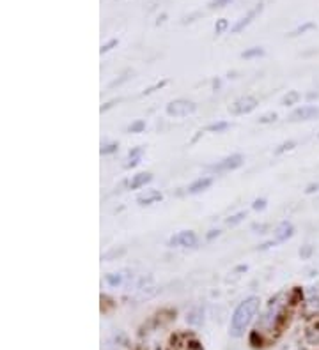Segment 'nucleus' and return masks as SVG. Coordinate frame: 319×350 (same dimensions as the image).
<instances>
[{
	"mask_svg": "<svg viewBox=\"0 0 319 350\" xmlns=\"http://www.w3.org/2000/svg\"><path fill=\"white\" fill-rule=\"evenodd\" d=\"M259 297H248L239 304L236 311H234L232 318H230V334L232 336H241L245 333L250 322L254 320V316L259 311Z\"/></svg>",
	"mask_w": 319,
	"mask_h": 350,
	"instance_id": "1",
	"label": "nucleus"
},
{
	"mask_svg": "<svg viewBox=\"0 0 319 350\" xmlns=\"http://www.w3.org/2000/svg\"><path fill=\"white\" fill-rule=\"evenodd\" d=\"M195 108V103L188 101V99H176L167 105V114L170 117H186V115L193 114Z\"/></svg>",
	"mask_w": 319,
	"mask_h": 350,
	"instance_id": "2",
	"label": "nucleus"
},
{
	"mask_svg": "<svg viewBox=\"0 0 319 350\" xmlns=\"http://www.w3.org/2000/svg\"><path fill=\"white\" fill-rule=\"evenodd\" d=\"M319 117V108L314 105L300 106L293 114L289 115V122H307V120H314Z\"/></svg>",
	"mask_w": 319,
	"mask_h": 350,
	"instance_id": "3",
	"label": "nucleus"
},
{
	"mask_svg": "<svg viewBox=\"0 0 319 350\" xmlns=\"http://www.w3.org/2000/svg\"><path fill=\"white\" fill-rule=\"evenodd\" d=\"M257 105H259V101H257L254 96H245V97H239V99H236V101L232 103L230 112L236 115H245V114H250L252 110H255Z\"/></svg>",
	"mask_w": 319,
	"mask_h": 350,
	"instance_id": "4",
	"label": "nucleus"
},
{
	"mask_svg": "<svg viewBox=\"0 0 319 350\" xmlns=\"http://www.w3.org/2000/svg\"><path fill=\"white\" fill-rule=\"evenodd\" d=\"M195 244H197V235L191 232V230H183V232L172 235L169 240V246H172V248H178V246H183V248H193Z\"/></svg>",
	"mask_w": 319,
	"mask_h": 350,
	"instance_id": "5",
	"label": "nucleus"
},
{
	"mask_svg": "<svg viewBox=\"0 0 319 350\" xmlns=\"http://www.w3.org/2000/svg\"><path fill=\"white\" fill-rule=\"evenodd\" d=\"M241 165H243V156L234 154V156H229V157H226V159H222L220 163H217V165H213L211 170H215V172H230V170L239 168Z\"/></svg>",
	"mask_w": 319,
	"mask_h": 350,
	"instance_id": "6",
	"label": "nucleus"
},
{
	"mask_svg": "<svg viewBox=\"0 0 319 350\" xmlns=\"http://www.w3.org/2000/svg\"><path fill=\"white\" fill-rule=\"evenodd\" d=\"M294 235V227L289 221H282L275 230V240L276 242H284V240L291 239Z\"/></svg>",
	"mask_w": 319,
	"mask_h": 350,
	"instance_id": "7",
	"label": "nucleus"
},
{
	"mask_svg": "<svg viewBox=\"0 0 319 350\" xmlns=\"http://www.w3.org/2000/svg\"><path fill=\"white\" fill-rule=\"evenodd\" d=\"M261 9H263V5L259 4V5H257V7L254 9V11H250V13H248L247 16H245V18H241V20H239L238 23H236V25L232 27V32H234V34H238V32H241V30L245 29V27H248V25H250V21L255 18V14H257V13H261Z\"/></svg>",
	"mask_w": 319,
	"mask_h": 350,
	"instance_id": "8",
	"label": "nucleus"
},
{
	"mask_svg": "<svg viewBox=\"0 0 319 350\" xmlns=\"http://www.w3.org/2000/svg\"><path fill=\"white\" fill-rule=\"evenodd\" d=\"M151 173L147 172H142V173H137V175H133V179L130 181V190H140V188H144L145 184H149L151 182Z\"/></svg>",
	"mask_w": 319,
	"mask_h": 350,
	"instance_id": "9",
	"label": "nucleus"
},
{
	"mask_svg": "<svg viewBox=\"0 0 319 350\" xmlns=\"http://www.w3.org/2000/svg\"><path fill=\"white\" fill-rule=\"evenodd\" d=\"M211 182H213L211 177H200V179H197L195 182H191V184H190V188H188V193L195 194V193H200V191L208 190L209 186H211Z\"/></svg>",
	"mask_w": 319,
	"mask_h": 350,
	"instance_id": "10",
	"label": "nucleus"
},
{
	"mask_svg": "<svg viewBox=\"0 0 319 350\" xmlns=\"http://www.w3.org/2000/svg\"><path fill=\"white\" fill-rule=\"evenodd\" d=\"M162 198H163V194L160 193V191H149L147 194H142V196H138V198H137V202L140 203V205H153V203L160 202Z\"/></svg>",
	"mask_w": 319,
	"mask_h": 350,
	"instance_id": "11",
	"label": "nucleus"
},
{
	"mask_svg": "<svg viewBox=\"0 0 319 350\" xmlns=\"http://www.w3.org/2000/svg\"><path fill=\"white\" fill-rule=\"evenodd\" d=\"M302 99V94L298 92V90H289V92L285 94L284 99H282V105L284 106H293V105H298Z\"/></svg>",
	"mask_w": 319,
	"mask_h": 350,
	"instance_id": "12",
	"label": "nucleus"
},
{
	"mask_svg": "<svg viewBox=\"0 0 319 350\" xmlns=\"http://www.w3.org/2000/svg\"><path fill=\"white\" fill-rule=\"evenodd\" d=\"M263 55H264V50L261 46H254V48H250V50L243 51L241 53L243 59H254V57H263Z\"/></svg>",
	"mask_w": 319,
	"mask_h": 350,
	"instance_id": "13",
	"label": "nucleus"
},
{
	"mask_svg": "<svg viewBox=\"0 0 319 350\" xmlns=\"http://www.w3.org/2000/svg\"><path fill=\"white\" fill-rule=\"evenodd\" d=\"M227 127H229V122L220 120V122H215V124H211V126H208V131L209 133H224Z\"/></svg>",
	"mask_w": 319,
	"mask_h": 350,
	"instance_id": "14",
	"label": "nucleus"
},
{
	"mask_svg": "<svg viewBox=\"0 0 319 350\" xmlns=\"http://www.w3.org/2000/svg\"><path fill=\"white\" fill-rule=\"evenodd\" d=\"M245 218H247V212H245V211H241V212H238V214L230 216L229 220H227V225H229V227H234V225L241 223V221L245 220Z\"/></svg>",
	"mask_w": 319,
	"mask_h": 350,
	"instance_id": "15",
	"label": "nucleus"
},
{
	"mask_svg": "<svg viewBox=\"0 0 319 350\" xmlns=\"http://www.w3.org/2000/svg\"><path fill=\"white\" fill-rule=\"evenodd\" d=\"M145 129V122L144 120H135V122L130 124V127H128V131L130 133H142V131Z\"/></svg>",
	"mask_w": 319,
	"mask_h": 350,
	"instance_id": "16",
	"label": "nucleus"
},
{
	"mask_svg": "<svg viewBox=\"0 0 319 350\" xmlns=\"http://www.w3.org/2000/svg\"><path fill=\"white\" fill-rule=\"evenodd\" d=\"M294 147H296V142L289 140V142H284L282 145H278V149L275 151V154H284L285 151H293Z\"/></svg>",
	"mask_w": 319,
	"mask_h": 350,
	"instance_id": "17",
	"label": "nucleus"
},
{
	"mask_svg": "<svg viewBox=\"0 0 319 350\" xmlns=\"http://www.w3.org/2000/svg\"><path fill=\"white\" fill-rule=\"evenodd\" d=\"M312 253H314V246L311 244L302 246V249H300V257H302L303 260H309V258L312 257Z\"/></svg>",
	"mask_w": 319,
	"mask_h": 350,
	"instance_id": "18",
	"label": "nucleus"
},
{
	"mask_svg": "<svg viewBox=\"0 0 319 350\" xmlns=\"http://www.w3.org/2000/svg\"><path fill=\"white\" fill-rule=\"evenodd\" d=\"M227 27H229V21L222 18V20H218L217 23H215V32H217V34H224L227 30Z\"/></svg>",
	"mask_w": 319,
	"mask_h": 350,
	"instance_id": "19",
	"label": "nucleus"
},
{
	"mask_svg": "<svg viewBox=\"0 0 319 350\" xmlns=\"http://www.w3.org/2000/svg\"><path fill=\"white\" fill-rule=\"evenodd\" d=\"M121 281H123V276H121V274H106V283H108V285H112V287H117V285H121Z\"/></svg>",
	"mask_w": 319,
	"mask_h": 350,
	"instance_id": "20",
	"label": "nucleus"
},
{
	"mask_svg": "<svg viewBox=\"0 0 319 350\" xmlns=\"http://www.w3.org/2000/svg\"><path fill=\"white\" fill-rule=\"evenodd\" d=\"M314 23H305L303 27H298L294 32H291V36H300V34H303V32H307V30H311V29H314Z\"/></svg>",
	"mask_w": 319,
	"mask_h": 350,
	"instance_id": "21",
	"label": "nucleus"
},
{
	"mask_svg": "<svg viewBox=\"0 0 319 350\" xmlns=\"http://www.w3.org/2000/svg\"><path fill=\"white\" fill-rule=\"evenodd\" d=\"M252 209H254V211H264V209H266V200H264V198L254 200V203H252Z\"/></svg>",
	"mask_w": 319,
	"mask_h": 350,
	"instance_id": "22",
	"label": "nucleus"
},
{
	"mask_svg": "<svg viewBox=\"0 0 319 350\" xmlns=\"http://www.w3.org/2000/svg\"><path fill=\"white\" fill-rule=\"evenodd\" d=\"M275 120H276V114H266L259 118L261 124H272V122H275Z\"/></svg>",
	"mask_w": 319,
	"mask_h": 350,
	"instance_id": "23",
	"label": "nucleus"
},
{
	"mask_svg": "<svg viewBox=\"0 0 319 350\" xmlns=\"http://www.w3.org/2000/svg\"><path fill=\"white\" fill-rule=\"evenodd\" d=\"M117 147H119L117 144H106V145H103V147H101V154H112V152L117 151Z\"/></svg>",
	"mask_w": 319,
	"mask_h": 350,
	"instance_id": "24",
	"label": "nucleus"
},
{
	"mask_svg": "<svg viewBox=\"0 0 319 350\" xmlns=\"http://www.w3.org/2000/svg\"><path fill=\"white\" fill-rule=\"evenodd\" d=\"M115 44H117V39H112V41H108L106 44H103V46H101V53H106V51H110L112 48L115 46Z\"/></svg>",
	"mask_w": 319,
	"mask_h": 350,
	"instance_id": "25",
	"label": "nucleus"
},
{
	"mask_svg": "<svg viewBox=\"0 0 319 350\" xmlns=\"http://www.w3.org/2000/svg\"><path fill=\"white\" fill-rule=\"evenodd\" d=\"M229 2H232V0H213L211 4H209V7H224V5H227Z\"/></svg>",
	"mask_w": 319,
	"mask_h": 350,
	"instance_id": "26",
	"label": "nucleus"
},
{
	"mask_svg": "<svg viewBox=\"0 0 319 350\" xmlns=\"http://www.w3.org/2000/svg\"><path fill=\"white\" fill-rule=\"evenodd\" d=\"M165 85H167V81H165V80H163V81H160V83L153 85V87H149V89H147V90H145V92H144V94H151V92H154V90H156V89H162V87H165Z\"/></svg>",
	"mask_w": 319,
	"mask_h": 350,
	"instance_id": "27",
	"label": "nucleus"
},
{
	"mask_svg": "<svg viewBox=\"0 0 319 350\" xmlns=\"http://www.w3.org/2000/svg\"><path fill=\"white\" fill-rule=\"evenodd\" d=\"M128 78H130V76H128V75H123V78H119V80H115V81H112V83H110V85H108V87H110V89H114L115 85H121V83H123V81H126V80H128Z\"/></svg>",
	"mask_w": 319,
	"mask_h": 350,
	"instance_id": "28",
	"label": "nucleus"
},
{
	"mask_svg": "<svg viewBox=\"0 0 319 350\" xmlns=\"http://www.w3.org/2000/svg\"><path fill=\"white\" fill-rule=\"evenodd\" d=\"M140 163V156H137V157H130V163H128V168H132V166H137Z\"/></svg>",
	"mask_w": 319,
	"mask_h": 350,
	"instance_id": "29",
	"label": "nucleus"
},
{
	"mask_svg": "<svg viewBox=\"0 0 319 350\" xmlns=\"http://www.w3.org/2000/svg\"><path fill=\"white\" fill-rule=\"evenodd\" d=\"M318 190H319V184H311V186H307L305 193H314V191H318Z\"/></svg>",
	"mask_w": 319,
	"mask_h": 350,
	"instance_id": "30",
	"label": "nucleus"
},
{
	"mask_svg": "<svg viewBox=\"0 0 319 350\" xmlns=\"http://www.w3.org/2000/svg\"><path fill=\"white\" fill-rule=\"evenodd\" d=\"M220 235V232L218 230H209V233H208V240H213L215 237H218Z\"/></svg>",
	"mask_w": 319,
	"mask_h": 350,
	"instance_id": "31",
	"label": "nucleus"
},
{
	"mask_svg": "<svg viewBox=\"0 0 319 350\" xmlns=\"http://www.w3.org/2000/svg\"><path fill=\"white\" fill-rule=\"evenodd\" d=\"M266 225H254V230H257V233H264V230H266Z\"/></svg>",
	"mask_w": 319,
	"mask_h": 350,
	"instance_id": "32",
	"label": "nucleus"
},
{
	"mask_svg": "<svg viewBox=\"0 0 319 350\" xmlns=\"http://www.w3.org/2000/svg\"><path fill=\"white\" fill-rule=\"evenodd\" d=\"M318 138H319V135H318Z\"/></svg>",
	"mask_w": 319,
	"mask_h": 350,
	"instance_id": "33",
	"label": "nucleus"
}]
</instances>
